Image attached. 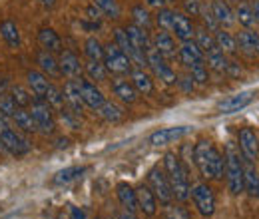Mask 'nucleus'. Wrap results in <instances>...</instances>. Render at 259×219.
Listing matches in <instances>:
<instances>
[{
	"label": "nucleus",
	"mask_w": 259,
	"mask_h": 219,
	"mask_svg": "<svg viewBox=\"0 0 259 219\" xmlns=\"http://www.w3.org/2000/svg\"><path fill=\"white\" fill-rule=\"evenodd\" d=\"M194 161L197 165V169H199V173L205 180H222L224 167H226V159L211 142L201 140V142L195 144Z\"/></svg>",
	"instance_id": "nucleus-1"
},
{
	"label": "nucleus",
	"mask_w": 259,
	"mask_h": 219,
	"mask_svg": "<svg viewBox=\"0 0 259 219\" xmlns=\"http://www.w3.org/2000/svg\"><path fill=\"white\" fill-rule=\"evenodd\" d=\"M163 171H165V178L169 182V188L174 193V199L178 201H188L190 195H192V188H190V178H188V171L182 163V159L176 156L174 152H167L163 156Z\"/></svg>",
	"instance_id": "nucleus-2"
},
{
	"label": "nucleus",
	"mask_w": 259,
	"mask_h": 219,
	"mask_svg": "<svg viewBox=\"0 0 259 219\" xmlns=\"http://www.w3.org/2000/svg\"><path fill=\"white\" fill-rule=\"evenodd\" d=\"M224 159H226L224 176L227 180V189L231 195H239L243 191V163H241L239 154L235 152V148L231 144H227Z\"/></svg>",
	"instance_id": "nucleus-3"
},
{
	"label": "nucleus",
	"mask_w": 259,
	"mask_h": 219,
	"mask_svg": "<svg viewBox=\"0 0 259 219\" xmlns=\"http://www.w3.org/2000/svg\"><path fill=\"white\" fill-rule=\"evenodd\" d=\"M30 114L36 124V132L44 136H52L56 129V120H54V110L44 98H34L30 104Z\"/></svg>",
	"instance_id": "nucleus-4"
},
{
	"label": "nucleus",
	"mask_w": 259,
	"mask_h": 219,
	"mask_svg": "<svg viewBox=\"0 0 259 219\" xmlns=\"http://www.w3.org/2000/svg\"><path fill=\"white\" fill-rule=\"evenodd\" d=\"M104 66L108 70V74H116V76H124L134 70V66L130 62L128 54L122 52L116 44H108L104 46Z\"/></svg>",
	"instance_id": "nucleus-5"
},
{
	"label": "nucleus",
	"mask_w": 259,
	"mask_h": 219,
	"mask_svg": "<svg viewBox=\"0 0 259 219\" xmlns=\"http://www.w3.org/2000/svg\"><path fill=\"white\" fill-rule=\"evenodd\" d=\"M148 188L152 189V193L156 195L158 203H162L163 207L174 201V193H171L169 182H167L165 171H163L162 167H152L148 171Z\"/></svg>",
	"instance_id": "nucleus-6"
},
{
	"label": "nucleus",
	"mask_w": 259,
	"mask_h": 219,
	"mask_svg": "<svg viewBox=\"0 0 259 219\" xmlns=\"http://www.w3.org/2000/svg\"><path fill=\"white\" fill-rule=\"evenodd\" d=\"M146 60H148V66L152 68L154 76L160 78L163 84H169V86L178 84V74L174 72V68L165 62V58H163L154 46H150L146 50Z\"/></svg>",
	"instance_id": "nucleus-7"
},
{
	"label": "nucleus",
	"mask_w": 259,
	"mask_h": 219,
	"mask_svg": "<svg viewBox=\"0 0 259 219\" xmlns=\"http://www.w3.org/2000/svg\"><path fill=\"white\" fill-rule=\"evenodd\" d=\"M195 203V209L199 211V215L203 217H211L215 213V195H213V189L209 188L207 184H197L192 189V195Z\"/></svg>",
	"instance_id": "nucleus-8"
},
{
	"label": "nucleus",
	"mask_w": 259,
	"mask_h": 219,
	"mask_svg": "<svg viewBox=\"0 0 259 219\" xmlns=\"http://www.w3.org/2000/svg\"><path fill=\"white\" fill-rule=\"evenodd\" d=\"M0 146L14 157H24L30 152V144L12 127L0 132Z\"/></svg>",
	"instance_id": "nucleus-9"
},
{
	"label": "nucleus",
	"mask_w": 259,
	"mask_h": 219,
	"mask_svg": "<svg viewBox=\"0 0 259 219\" xmlns=\"http://www.w3.org/2000/svg\"><path fill=\"white\" fill-rule=\"evenodd\" d=\"M64 104L68 110H72L76 116H82L84 112V100H82V90H80V80H68L64 84Z\"/></svg>",
	"instance_id": "nucleus-10"
},
{
	"label": "nucleus",
	"mask_w": 259,
	"mask_h": 219,
	"mask_svg": "<svg viewBox=\"0 0 259 219\" xmlns=\"http://www.w3.org/2000/svg\"><path fill=\"white\" fill-rule=\"evenodd\" d=\"M58 66H60V74L70 78V80H78L84 74V66L80 62V58L68 50H62L58 54Z\"/></svg>",
	"instance_id": "nucleus-11"
},
{
	"label": "nucleus",
	"mask_w": 259,
	"mask_h": 219,
	"mask_svg": "<svg viewBox=\"0 0 259 219\" xmlns=\"http://www.w3.org/2000/svg\"><path fill=\"white\" fill-rule=\"evenodd\" d=\"M190 132V127L188 125H176V127H162V129H158V132H154L150 138H148V142L152 144V146H156V148H160V146H167V144H174V142H178V140H182L186 134Z\"/></svg>",
	"instance_id": "nucleus-12"
},
{
	"label": "nucleus",
	"mask_w": 259,
	"mask_h": 219,
	"mask_svg": "<svg viewBox=\"0 0 259 219\" xmlns=\"http://www.w3.org/2000/svg\"><path fill=\"white\" fill-rule=\"evenodd\" d=\"M239 150L245 157V161H255L259 157V138L255 129L243 127L239 132Z\"/></svg>",
	"instance_id": "nucleus-13"
},
{
	"label": "nucleus",
	"mask_w": 259,
	"mask_h": 219,
	"mask_svg": "<svg viewBox=\"0 0 259 219\" xmlns=\"http://www.w3.org/2000/svg\"><path fill=\"white\" fill-rule=\"evenodd\" d=\"M253 98H255V92H253V90L239 92V94L224 100V102L218 106V110H220V114H235V112L243 110L245 106H249V104L253 102Z\"/></svg>",
	"instance_id": "nucleus-14"
},
{
	"label": "nucleus",
	"mask_w": 259,
	"mask_h": 219,
	"mask_svg": "<svg viewBox=\"0 0 259 219\" xmlns=\"http://www.w3.org/2000/svg\"><path fill=\"white\" fill-rule=\"evenodd\" d=\"M136 197H138V209L144 215H148V217L156 215V211H158V199L152 193V189L142 184V186L136 188Z\"/></svg>",
	"instance_id": "nucleus-15"
},
{
	"label": "nucleus",
	"mask_w": 259,
	"mask_h": 219,
	"mask_svg": "<svg viewBox=\"0 0 259 219\" xmlns=\"http://www.w3.org/2000/svg\"><path fill=\"white\" fill-rule=\"evenodd\" d=\"M152 46L162 54L165 60L178 56V46H176V40H174V36L169 32L165 30L156 32L154 38H152Z\"/></svg>",
	"instance_id": "nucleus-16"
},
{
	"label": "nucleus",
	"mask_w": 259,
	"mask_h": 219,
	"mask_svg": "<svg viewBox=\"0 0 259 219\" xmlns=\"http://www.w3.org/2000/svg\"><path fill=\"white\" fill-rule=\"evenodd\" d=\"M178 58H180V62L184 64L186 68H190L192 64L205 60V54H203V50L197 46L195 40H188V42H182V46L178 48Z\"/></svg>",
	"instance_id": "nucleus-17"
},
{
	"label": "nucleus",
	"mask_w": 259,
	"mask_h": 219,
	"mask_svg": "<svg viewBox=\"0 0 259 219\" xmlns=\"http://www.w3.org/2000/svg\"><path fill=\"white\" fill-rule=\"evenodd\" d=\"M80 90H82V100H84V106L90 108V110H100V106L106 102L104 94L100 92V88H96L94 82H88V80H80Z\"/></svg>",
	"instance_id": "nucleus-18"
},
{
	"label": "nucleus",
	"mask_w": 259,
	"mask_h": 219,
	"mask_svg": "<svg viewBox=\"0 0 259 219\" xmlns=\"http://www.w3.org/2000/svg\"><path fill=\"white\" fill-rule=\"evenodd\" d=\"M171 32H176V38L182 40V42H188V40H194L195 38V28L192 24V20L182 14V12H174V26Z\"/></svg>",
	"instance_id": "nucleus-19"
},
{
	"label": "nucleus",
	"mask_w": 259,
	"mask_h": 219,
	"mask_svg": "<svg viewBox=\"0 0 259 219\" xmlns=\"http://www.w3.org/2000/svg\"><path fill=\"white\" fill-rule=\"evenodd\" d=\"M26 82H28V90L34 94V98H44V94L50 88V80L46 74H42L40 70H30L26 74Z\"/></svg>",
	"instance_id": "nucleus-20"
},
{
	"label": "nucleus",
	"mask_w": 259,
	"mask_h": 219,
	"mask_svg": "<svg viewBox=\"0 0 259 219\" xmlns=\"http://www.w3.org/2000/svg\"><path fill=\"white\" fill-rule=\"evenodd\" d=\"M209 10H211V14L215 16V20H218V24L224 28V26H231L233 22H235V12L229 8V4H227L226 0H211V4H209Z\"/></svg>",
	"instance_id": "nucleus-21"
},
{
	"label": "nucleus",
	"mask_w": 259,
	"mask_h": 219,
	"mask_svg": "<svg viewBox=\"0 0 259 219\" xmlns=\"http://www.w3.org/2000/svg\"><path fill=\"white\" fill-rule=\"evenodd\" d=\"M112 92H114V96H118V100L124 102V104H134L138 100V92H136L134 84L128 82L126 78H114L112 80Z\"/></svg>",
	"instance_id": "nucleus-22"
},
{
	"label": "nucleus",
	"mask_w": 259,
	"mask_h": 219,
	"mask_svg": "<svg viewBox=\"0 0 259 219\" xmlns=\"http://www.w3.org/2000/svg\"><path fill=\"white\" fill-rule=\"evenodd\" d=\"M116 195H118V201L120 205L126 209V211H132L136 213L138 211V197H136V189L132 188L126 182H120L116 186Z\"/></svg>",
	"instance_id": "nucleus-23"
},
{
	"label": "nucleus",
	"mask_w": 259,
	"mask_h": 219,
	"mask_svg": "<svg viewBox=\"0 0 259 219\" xmlns=\"http://www.w3.org/2000/svg\"><path fill=\"white\" fill-rule=\"evenodd\" d=\"M36 62H38V66H40V72L46 74L48 78H58V76H62V74H60L58 60L54 58L52 52H48V50H40V52L36 54Z\"/></svg>",
	"instance_id": "nucleus-24"
},
{
	"label": "nucleus",
	"mask_w": 259,
	"mask_h": 219,
	"mask_svg": "<svg viewBox=\"0 0 259 219\" xmlns=\"http://www.w3.org/2000/svg\"><path fill=\"white\" fill-rule=\"evenodd\" d=\"M243 191H247L249 197H259V171L253 161L243 165Z\"/></svg>",
	"instance_id": "nucleus-25"
},
{
	"label": "nucleus",
	"mask_w": 259,
	"mask_h": 219,
	"mask_svg": "<svg viewBox=\"0 0 259 219\" xmlns=\"http://www.w3.org/2000/svg\"><path fill=\"white\" fill-rule=\"evenodd\" d=\"M38 42L44 50L52 52V54H60L62 52V40L58 36V32H54L52 28H40L38 30Z\"/></svg>",
	"instance_id": "nucleus-26"
},
{
	"label": "nucleus",
	"mask_w": 259,
	"mask_h": 219,
	"mask_svg": "<svg viewBox=\"0 0 259 219\" xmlns=\"http://www.w3.org/2000/svg\"><path fill=\"white\" fill-rule=\"evenodd\" d=\"M132 84L136 88L138 94H144V96H150L154 94V80L150 74H146L142 68H134L132 72Z\"/></svg>",
	"instance_id": "nucleus-27"
},
{
	"label": "nucleus",
	"mask_w": 259,
	"mask_h": 219,
	"mask_svg": "<svg viewBox=\"0 0 259 219\" xmlns=\"http://www.w3.org/2000/svg\"><path fill=\"white\" fill-rule=\"evenodd\" d=\"M126 32H128L130 44H132L134 48L146 52V50L152 46V38H150L148 30H144V28H140V26H136V24H130V26H126Z\"/></svg>",
	"instance_id": "nucleus-28"
},
{
	"label": "nucleus",
	"mask_w": 259,
	"mask_h": 219,
	"mask_svg": "<svg viewBox=\"0 0 259 219\" xmlns=\"http://www.w3.org/2000/svg\"><path fill=\"white\" fill-rule=\"evenodd\" d=\"M10 120H12V124L16 125L18 129H22L24 134H36V124H34V118L28 108H16V112L12 114Z\"/></svg>",
	"instance_id": "nucleus-29"
},
{
	"label": "nucleus",
	"mask_w": 259,
	"mask_h": 219,
	"mask_svg": "<svg viewBox=\"0 0 259 219\" xmlns=\"http://www.w3.org/2000/svg\"><path fill=\"white\" fill-rule=\"evenodd\" d=\"M0 36H2V40H4L10 48H20V44H22L20 30H18L16 22H12V20H4V22L0 24Z\"/></svg>",
	"instance_id": "nucleus-30"
},
{
	"label": "nucleus",
	"mask_w": 259,
	"mask_h": 219,
	"mask_svg": "<svg viewBox=\"0 0 259 219\" xmlns=\"http://www.w3.org/2000/svg\"><path fill=\"white\" fill-rule=\"evenodd\" d=\"M98 114H100L106 122H110V124H118V122L124 120V110H122L116 102H112V100H106V102L100 106Z\"/></svg>",
	"instance_id": "nucleus-31"
},
{
	"label": "nucleus",
	"mask_w": 259,
	"mask_h": 219,
	"mask_svg": "<svg viewBox=\"0 0 259 219\" xmlns=\"http://www.w3.org/2000/svg\"><path fill=\"white\" fill-rule=\"evenodd\" d=\"M213 38H215L218 48H220L224 54H235V52H237V42H235V38H233L229 32L224 30V28L213 32Z\"/></svg>",
	"instance_id": "nucleus-32"
},
{
	"label": "nucleus",
	"mask_w": 259,
	"mask_h": 219,
	"mask_svg": "<svg viewBox=\"0 0 259 219\" xmlns=\"http://www.w3.org/2000/svg\"><path fill=\"white\" fill-rule=\"evenodd\" d=\"M10 98L14 100L16 108H30V104H32V100H34L32 92H30L28 88L20 86V84L10 86Z\"/></svg>",
	"instance_id": "nucleus-33"
},
{
	"label": "nucleus",
	"mask_w": 259,
	"mask_h": 219,
	"mask_svg": "<svg viewBox=\"0 0 259 219\" xmlns=\"http://www.w3.org/2000/svg\"><path fill=\"white\" fill-rule=\"evenodd\" d=\"M132 18H134L132 24H136V26H140V28H144V30H150L152 24H154V18H152L150 10L144 8V4H138V6L132 8Z\"/></svg>",
	"instance_id": "nucleus-34"
},
{
	"label": "nucleus",
	"mask_w": 259,
	"mask_h": 219,
	"mask_svg": "<svg viewBox=\"0 0 259 219\" xmlns=\"http://www.w3.org/2000/svg\"><path fill=\"white\" fill-rule=\"evenodd\" d=\"M235 20H237L245 30H249V28L255 24L253 10H251V6H249L247 2H239V4H237V8H235Z\"/></svg>",
	"instance_id": "nucleus-35"
},
{
	"label": "nucleus",
	"mask_w": 259,
	"mask_h": 219,
	"mask_svg": "<svg viewBox=\"0 0 259 219\" xmlns=\"http://www.w3.org/2000/svg\"><path fill=\"white\" fill-rule=\"evenodd\" d=\"M195 42H197V46L203 50V54H209V52H215V50H220L218 48V44H215V38H213V34L207 30V28H201V30H195Z\"/></svg>",
	"instance_id": "nucleus-36"
},
{
	"label": "nucleus",
	"mask_w": 259,
	"mask_h": 219,
	"mask_svg": "<svg viewBox=\"0 0 259 219\" xmlns=\"http://www.w3.org/2000/svg\"><path fill=\"white\" fill-rule=\"evenodd\" d=\"M86 171V167H80V165H72V167H66L60 169L56 176H54V184L56 186H66V184H72L74 180L82 178V173Z\"/></svg>",
	"instance_id": "nucleus-37"
},
{
	"label": "nucleus",
	"mask_w": 259,
	"mask_h": 219,
	"mask_svg": "<svg viewBox=\"0 0 259 219\" xmlns=\"http://www.w3.org/2000/svg\"><path fill=\"white\" fill-rule=\"evenodd\" d=\"M84 52H86L88 60H98V62L104 60V46H102V42L98 40L96 36H90L84 42Z\"/></svg>",
	"instance_id": "nucleus-38"
},
{
	"label": "nucleus",
	"mask_w": 259,
	"mask_h": 219,
	"mask_svg": "<svg viewBox=\"0 0 259 219\" xmlns=\"http://www.w3.org/2000/svg\"><path fill=\"white\" fill-rule=\"evenodd\" d=\"M255 38H257L255 32L243 30L235 36V42H237V46H239L243 52H247V54H255Z\"/></svg>",
	"instance_id": "nucleus-39"
},
{
	"label": "nucleus",
	"mask_w": 259,
	"mask_h": 219,
	"mask_svg": "<svg viewBox=\"0 0 259 219\" xmlns=\"http://www.w3.org/2000/svg\"><path fill=\"white\" fill-rule=\"evenodd\" d=\"M84 72H86V76H88L90 80H96V82H104V80L108 78L106 66H104V62H98V60H88Z\"/></svg>",
	"instance_id": "nucleus-40"
},
{
	"label": "nucleus",
	"mask_w": 259,
	"mask_h": 219,
	"mask_svg": "<svg viewBox=\"0 0 259 219\" xmlns=\"http://www.w3.org/2000/svg\"><path fill=\"white\" fill-rule=\"evenodd\" d=\"M205 64H207L211 70H215V72H226L229 60H227L226 54H224L222 50H215V52L205 54Z\"/></svg>",
	"instance_id": "nucleus-41"
},
{
	"label": "nucleus",
	"mask_w": 259,
	"mask_h": 219,
	"mask_svg": "<svg viewBox=\"0 0 259 219\" xmlns=\"http://www.w3.org/2000/svg\"><path fill=\"white\" fill-rule=\"evenodd\" d=\"M44 100L52 106V110H60V108H64V94H62V90L60 88H56L54 84H50V88H48V92L44 94Z\"/></svg>",
	"instance_id": "nucleus-42"
},
{
	"label": "nucleus",
	"mask_w": 259,
	"mask_h": 219,
	"mask_svg": "<svg viewBox=\"0 0 259 219\" xmlns=\"http://www.w3.org/2000/svg\"><path fill=\"white\" fill-rule=\"evenodd\" d=\"M156 24H158L160 30H165V32L171 30V26H174V10H169V8H165V6H163V8H158Z\"/></svg>",
	"instance_id": "nucleus-43"
},
{
	"label": "nucleus",
	"mask_w": 259,
	"mask_h": 219,
	"mask_svg": "<svg viewBox=\"0 0 259 219\" xmlns=\"http://www.w3.org/2000/svg\"><path fill=\"white\" fill-rule=\"evenodd\" d=\"M94 4L102 10V14H104V16L114 18V20H116V18H120V6H118V2H116V0H94Z\"/></svg>",
	"instance_id": "nucleus-44"
},
{
	"label": "nucleus",
	"mask_w": 259,
	"mask_h": 219,
	"mask_svg": "<svg viewBox=\"0 0 259 219\" xmlns=\"http://www.w3.org/2000/svg\"><path fill=\"white\" fill-rule=\"evenodd\" d=\"M190 76H192L195 84H201V86L207 84V64H205V60L192 64L190 66Z\"/></svg>",
	"instance_id": "nucleus-45"
},
{
	"label": "nucleus",
	"mask_w": 259,
	"mask_h": 219,
	"mask_svg": "<svg viewBox=\"0 0 259 219\" xmlns=\"http://www.w3.org/2000/svg\"><path fill=\"white\" fill-rule=\"evenodd\" d=\"M163 219H192L190 215V211L186 209V207H182V205H165V209H163Z\"/></svg>",
	"instance_id": "nucleus-46"
},
{
	"label": "nucleus",
	"mask_w": 259,
	"mask_h": 219,
	"mask_svg": "<svg viewBox=\"0 0 259 219\" xmlns=\"http://www.w3.org/2000/svg\"><path fill=\"white\" fill-rule=\"evenodd\" d=\"M199 16L203 18V22H205V28H207V30L211 32V34H213L215 30H220V28H222V26L218 24L215 16L211 14V10H209L207 6H201V10H199Z\"/></svg>",
	"instance_id": "nucleus-47"
},
{
	"label": "nucleus",
	"mask_w": 259,
	"mask_h": 219,
	"mask_svg": "<svg viewBox=\"0 0 259 219\" xmlns=\"http://www.w3.org/2000/svg\"><path fill=\"white\" fill-rule=\"evenodd\" d=\"M114 44H116L122 52L128 54V50L132 48V44H130V38H128L126 28H118V30H114Z\"/></svg>",
	"instance_id": "nucleus-48"
},
{
	"label": "nucleus",
	"mask_w": 259,
	"mask_h": 219,
	"mask_svg": "<svg viewBox=\"0 0 259 219\" xmlns=\"http://www.w3.org/2000/svg\"><path fill=\"white\" fill-rule=\"evenodd\" d=\"M14 112H16V104L10 94H0V114H4L6 118H12Z\"/></svg>",
	"instance_id": "nucleus-49"
},
{
	"label": "nucleus",
	"mask_w": 259,
	"mask_h": 219,
	"mask_svg": "<svg viewBox=\"0 0 259 219\" xmlns=\"http://www.w3.org/2000/svg\"><path fill=\"white\" fill-rule=\"evenodd\" d=\"M184 8H186V12H188V14H192V16H199L201 4H199V0H184Z\"/></svg>",
	"instance_id": "nucleus-50"
},
{
	"label": "nucleus",
	"mask_w": 259,
	"mask_h": 219,
	"mask_svg": "<svg viewBox=\"0 0 259 219\" xmlns=\"http://www.w3.org/2000/svg\"><path fill=\"white\" fill-rule=\"evenodd\" d=\"M178 86H180L184 92H192L195 82L192 80V76H184V78H178Z\"/></svg>",
	"instance_id": "nucleus-51"
},
{
	"label": "nucleus",
	"mask_w": 259,
	"mask_h": 219,
	"mask_svg": "<svg viewBox=\"0 0 259 219\" xmlns=\"http://www.w3.org/2000/svg\"><path fill=\"white\" fill-rule=\"evenodd\" d=\"M86 14H88V18H90V20H94V22H100V20H102V10H100V8H98L96 4H92V6H88V8H86Z\"/></svg>",
	"instance_id": "nucleus-52"
},
{
	"label": "nucleus",
	"mask_w": 259,
	"mask_h": 219,
	"mask_svg": "<svg viewBox=\"0 0 259 219\" xmlns=\"http://www.w3.org/2000/svg\"><path fill=\"white\" fill-rule=\"evenodd\" d=\"M226 72L229 74V76H239V74H241V68H237V66H235L233 62H229V64H227Z\"/></svg>",
	"instance_id": "nucleus-53"
},
{
	"label": "nucleus",
	"mask_w": 259,
	"mask_h": 219,
	"mask_svg": "<svg viewBox=\"0 0 259 219\" xmlns=\"http://www.w3.org/2000/svg\"><path fill=\"white\" fill-rule=\"evenodd\" d=\"M165 2H167V0H146V4L152 6V8H163Z\"/></svg>",
	"instance_id": "nucleus-54"
},
{
	"label": "nucleus",
	"mask_w": 259,
	"mask_h": 219,
	"mask_svg": "<svg viewBox=\"0 0 259 219\" xmlns=\"http://www.w3.org/2000/svg\"><path fill=\"white\" fill-rule=\"evenodd\" d=\"M118 219H138V217H136V213H132V211H126V209H124V211L118 213Z\"/></svg>",
	"instance_id": "nucleus-55"
},
{
	"label": "nucleus",
	"mask_w": 259,
	"mask_h": 219,
	"mask_svg": "<svg viewBox=\"0 0 259 219\" xmlns=\"http://www.w3.org/2000/svg\"><path fill=\"white\" fill-rule=\"evenodd\" d=\"M251 10H253V16H255V22L259 24V0H253V4H251Z\"/></svg>",
	"instance_id": "nucleus-56"
},
{
	"label": "nucleus",
	"mask_w": 259,
	"mask_h": 219,
	"mask_svg": "<svg viewBox=\"0 0 259 219\" xmlns=\"http://www.w3.org/2000/svg\"><path fill=\"white\" fill-rule=\"evenodd\" d=\"M42 6H46V8H52L54 4H56V0H38Z\"/></svg>",
	"instance_id": "nucleus-57"
},
{
	"label": "nucleus",
	"mask_w": 259,
	"mask_h": 219,
	"mask_svg": "<svg viewBox=\"0 0 259 219\" xmlns=\"http://www.w3.org/2000/svg\"><path fill=\"white\" fill-rule=\"evenodd\" d=\"M255 54H259V34L257 38H255Z\"/></svg>",
	"instance_id": "nucleus-58"
},
{
	"label": "nucleus",
	"mask_w": 259,
	"mask_h": 219,
	"mask_svg": "<svg viewBox=\"0 0 259 219\" xmlns=\"http://www.w3.org/2000/svg\"><path fill=\"white\" fill-rule=\"evenodd\" d=\"M167 2H171V0H167Z\"/></svg>",
	"instance_id": "nucleus-59"
},
{
	"label": "nucleus",
	"mask_w": 259,
	"mask_h": 219,
	"mask_svg": "<svg viewBox=\"0 0 259 219\" xmlns=\"http://www.w3.org/2000/svg\"><path fill=\"white\" fill-rule=\"evenodd\" d=\"M0 148H2V146H0Z\"/></svg>",
	"instance_id": "nucleus-60"
}]
</instances>
